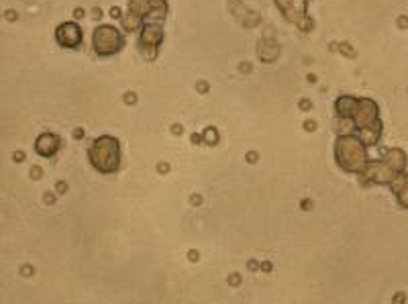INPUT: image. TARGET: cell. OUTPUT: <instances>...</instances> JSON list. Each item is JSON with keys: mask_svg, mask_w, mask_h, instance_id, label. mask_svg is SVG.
<instances>
[{"mask_svg": "<svg viewBox=\"0 0 408 304\" xmlns=\"http://www.w3.org/2000/svg\"><path fill=\"white\" fill-rule=\"evenodd\" d=\"M337 161L345 172H361L366 168V147L355 137H339L335 143Z\"/></svg>", "mask_w": 408, "mask_h": 304, "instance_id": "6da1fadb", "label": "cell"}, {"mask_svg": "<svg viewBox=\"0 0 408 304\" xmlns=\"http://www.w3.org/2000/svg\"><path fill=\"white\" fill-rule=\"evenodd\" d=\"M90 161L98 172H104V174L119 170V163H121L119 141L113 137H100L90 150Z\"/></svg>", "mask_w": 408, "mask_h": 304, "instance_id": "7a4b0ae2", "label": "cell"}, {"mask_svg": "<svg viewBox=\"0 0 408 304\" xmlns=\"http://www.w3.org/2000/svg\"><path fill=\"white\" fill-rule=\"evenodd\" d=\"M123 47L121 33L115 27H98L95 33V49L100 56L117 54Z\"/></svg>", "mask_w": 408, "mask_h": 304, "instance_id": "3957f363", "label": "cell"}, {"mask_svg": "<svg viewBox=\"0 0 408 304\" xmlns=\"http://www.w3.org/2000/svg\"><path fill=\"white\" fill-rule=\"evenodd\" d=\"M56 35H58V41L62 43L63 47H76L82 39V31L76 23H63Z\"/></svg>", "mask_w": 408, "mask_h": 304, "instance_id": "277c9868", "label": "cell"}, {"mask_svg": "<svg viewBox=\"0 0 408 304\" xmlns=\"http://www.w3.org/2000/svg\"><path fill=\"white\" fill-rule=\"evenodd\" d=\"M35 147H37V152L41 153V155L51 157L54 153L58 152V147H60V139L56 135H41L37 139V145Z\"/></svg>", "mask_w": 408, "mask_h": 304, "instance_id": "5b68a950", "label": "cell"}, {"mask_svg": "<svg viewBox=\"0 0 408 304\" xmlns=\"http://www.w3.org/2000/svg\"><path fill=\"white\" fill-rule=\"evenodd\" d=\"M159 37H161V31L156 29L154 25H147V27L143 29V35H141V39H143L145 43H152V45H157V43H159Z\"/></svg>", "mask_w": 408, "mask_h": 304, "instance_id": "8992f818", "label": "cell"}, {"mask_svg": "<svg viewBox=\"0 0 408 304\" xmlns=\"http://www.w3.org/2000/svg\"><path fill=\"white\" fill-rule=\"evenodd\" d=\"M396 192H398V198H400V202H402L405 207H408V186L400 188V190H396Z\"/></svg>", "mask_w": 408, "mask_h": 304, "instance_id": "52a82bcc", "label": "cell"}]
</instances>
